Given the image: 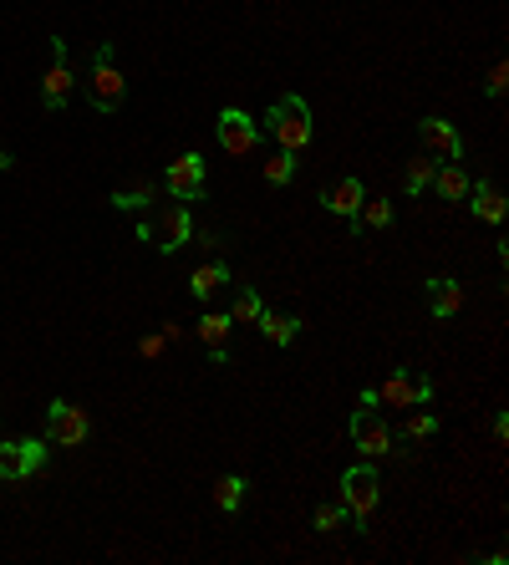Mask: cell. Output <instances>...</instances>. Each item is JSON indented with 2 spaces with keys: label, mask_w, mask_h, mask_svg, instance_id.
<instances>
[{
  "label": "cell",
  "mask_w": 509,
  "mask_h": 565,
  "mask_svg": "<svg viewBox=\"0 0 509 565\" xmlns=\"http://www.w3.org/2000/svg\"><path fill=\"white\" fill-rule=\"evenodd\" d=\"M0 479H21V448H16V438H0Z\"/></svg>",
  "instance_id": "4316f807"
},
{
  "label": "cell",
  "mask_w": 509,
  "mask_h": 565,
  "mask_svg": "<svg viewBox=\"0 0 509 565\" xmlns=\"http://www.w3.org/2000/svg\"><path fill=\"white\" fill-rule=\"evenodd\" d=\"M296 179V153H286V148H275L270 158H265V184H275V189H286Z\"/></svg>",
  "instance_id": "7402d4cb"
},
{
  "label": "cell",
  "mask_w": 509,
  "mask_h": 565,
  "mask_svg": "<svg viewBox=\"0 0 509 565\" xmlns=\"http://www.w3.org/2000/svg\"><path fill=\"white\" fill-rule=\"evenodd\" d=\"M87 433H92L87 408H77V403H67V398H51V403H46V443H51V448H77Z\"/></svg>",
  "instance_id": "8992f818"
},
{
  "label": "cell",
  "mask_w": 509,
  "mask_h": 565,
  "mask_svg": "<svg viewBox=\"0 0 509 565\" xmlns=\"http://www.w3.org/2000/svg\"><path fill=\"white\" fill-rule=\"evenodd\" d=\"M494 438H499V443L509 438V418H504V413H494Z\"/></svg>",
  "instance_id": "4dcf8cb0"
},
{
  "label": "cell",
  "mask_w": 509,
  "mask_h": 565,
  "mask_svg": "<svg viewBox=\"0 0 509 565\" xmlns=\"http://www.w3.org/2000/svg\"><path fill=\"white\" fill-rule=\"evenodd\" d=\"M357 219L367 224V230H387V224H392V199H362Z\"/></svg>",
  "instance_id": "d4e9b609"
},
{
  "label": "cell",
  "mask_w": 509,
  "mask_h": 565,
  "mask_svg": "<svg viewBox=\"0 0 509 565\" xmlns=\"http://www.w3.org/2000/svg\"><path fill=\"white\" fill-rule=\"evenodd\" d=\"M260 336L265 342H275V347H291L296 336H301V316H291V311H260Z\"/></svg>",
  "instance_id": "2e32d148"
},
{
  "label": "cell",
  "mask_w": 509,
  "mask_h": 565,
  "mask_svg": "<svg viewBox=\"0 0 509 565\" xmlns=\"http://www.w3.org/2000/svg\"><path fill=\"white\" fill-rule=\"evenodd\" d=\"M219 286H230V265H224V260H209V265H199V270L189 275V296H194V301H209Z\"/></svg>",
  "instance_id": "e0dca14e"
},
{
  "label": "cell",
  "mask_w": 509,
  "mask_h": 565,
  "mask_svg": "<svg viewBox=\"0 0 509 565\" xmlns=\"http://www.w3.org/2000/svg\"><path fill=\"white\" fill-rule=\"evenodd\" d=\"M16 448H21V479H31V474H41L51 464V443L46 438H16Z\"/></svg>",
  "instance_id": "ffe728a7"
},
{
  "label": "cell",
  "mask_w": 509,
  "mask_h": 565,
  "mask_svg": "<svg viewBox=\"0 0 509 565\" xmlns=\"http://www.w3.org/2000/svg\"><path fill=\"white\" fill-rule=\"evenodd\" d=\"M433 184H438L443 199H454V204H459V199L469 194L474 179H469V168H464V163H443V168H433Z\"/></svg>",
  "instance_id": "d6986e66"
},
{
  "label": "cell",
  "mask_w": 509,
  "mask_h": 565,
  "mask_svg": "<svg viewBox=\"0 0 509 565\" xmlns=\"http://www.w3.org/2000/svg\"><path fill=\"white\" fill-rule=\"evenodd\" d=\"M469 209H474V219L479 224H504V194L489 184V179H479V184H469Z\"/></svg>",
  "instance_id": "9a60e30c"
},
{
  "label": "cell",
  "mask_w": 509,
  "mask_h": 565,
  "mask_svg": "<svg viewBox=\"0 0 509 565\" xmlns=\"http://www.w3.org/2000/svg\"><path fill=\"white\" fill-rule=\"evenodd\" d=\"M72 62H67V41L62 36H51V67H46V77H41V107L46 112H62L67 102H72Z\"/></svg>",
  "instance_id": "9c48e42d"
},
{
  "label": "cell",
  "mask_w": 509,
  "mask_h": 565,
  "mask_svg": "<svg viewBox=\"0 0 509 565\" xmlns=\"http://www.w3.org/2000/svg\"><path fill=\"white\" fill-rule=\"evenodd\" d=\"M311 525H316V530H342V525H347V504H316Z\"/></svg>",
  "instance_id": "484cf974"
},
{
  "label": "cell",
  "mask_w": 509,
  "mask_h": 565,
  "mask_svg": "<svg viewBox=\"0 0 509 565\" xmlns=\"http://www.w3.org/2000/svg\"><path fill=\"white\" fill-rule=\"evenodd\" d=\"M265 133L275 138V148H286V153H301V148H311V138H316V123H311V107H306V97H296V92L275 97V102H270V112H265Z\"/></svg>",
  "instance_id": "6da1fadb"
},
{
  "label": "cell",
  "mask_w": 509,
  "mask_h": 565,
  "mask_svg": "<svg viewBox=\"0 0 509 565\" xmlns=\"http://www.w3.org/2000/svg\"><path fill=\"white\" fill-rule=\"evenodd\" d=\"M377 499H382V479L372 464H352L342 474V504H347V525L367 530V515L377 510Z\"/></svg>",
  "instance_id": "277c9868"
},
{
  "label": "cell",
  "mask_w": 509,
  "mask_h": 565,
  "mask_svg": "<svg viewBox=\"0 0 509 565\" xmlns=\"http://www.w3.org/2000/svg\"><path fill=\"white\" fill-rule=\"evenodd\" d=\"M347 433H352V443L362 448L367 459H387V454H398V433L387 428V418H382L377 403H362V408L352 413Z\"/></svg>",
  "instance_id": "5b68a950"
},
{
  "label": "cell",
  "mask_w": 509,
  "mask_h": 565,
  "mask_svg": "<svg viewBox=\"0 0 509 565\" xmlns=\"http://www.w3.org/2000/svg\"><path fill=\"white\" fill-rule=\"evenodd\" d=\"M459 306H464V286L454 275H433L428 280V311L443 321V316H459Z\"/></svg>",
  "instance_id": "5bb4252c"
},
{
  "label": "cell",
  "mask_w": 509,
  "mask_h": 565,
  "mask_svg": "<svg viewBox=\"0 0 509 565\" xmlns=\"http://www.w3.org/2000/svg\"><path fill=\"white\" fill-rule=\"evenodd\" d=\"M398 433H403V438H413V443H418V438H433V433H438V418H433V413H413Z\"/></svg>",
  "instance_id": "83f0119b"
},
{
  "label": "cell",
  "mask_w": 509,
  "mask_h": 565,
  "mask_svg": "<svg viewBox=\"0 0 509 565\" xmlns=\"http://www.w3.org/2000/svg\"><path fill=\"white\" fill-rule=\"evenodd\" d=\"M230 331H235L230 311H209V316H199V321H194V336L209 347L214 367H230Z\"/></svg>",
  "instance_id": "7c38bea8"
},
{
  "label": "cell",
  "mask_w": 509,
  "mask_h": 565,
  "mask_svg": "<svg viewBox=\"0 0 509 565\" xmlns=\"http://www.w3.org/2000/svg\"><path fill=\"white\" fill-rule=\"evenodd\" d=\"M260 311H265L260 291H255V286H240V291H235V306H230V321H235V326H255Z\"/></svg>",
  "instance_id": "44dd1931"
},
{
  "label": "cell",
  "mask_w": 509,
  "mask_h": 565,
  "mask_svg": "<svg viewBox=\"0 0 509 565\" xmlns=\"http://www.w3.org/2000/svg\"><path fill=\"white\" fill-rule=\"evenodd\" d=\"M138 235L153 240L158 255H179V250L194 240V214H189V204H163L153 219L138 224Z\"/></svg>",
  "instance_id": "7a4b0ae2"
},
{
  "label": "cell",
  "mask_w": 509,
  "mask_h": 565,
  "mask_svg": "<svg viewBox=\"0 0 509 565\" xmlns=\"http://www.w3.org/2000/svg\"><path fill=\"white\" fill-rule=\"evenodd\" d=\"M148 204H153V184H148V179H138L133 189H118V194H112V209H123V214L148 209Z\"/></svg>",
  "instance_id": "603a6c76"
},
{
  "label": "cell",
  "mask_w": 509,
  "mask_h": 565,
  "mask_svg": "<svg viewBox=\"0 0 509 565\" xmlns=\"http://www.w3.org/2000/svg\"><path fill=\"white\" fill-rule=\"evenodd\" d=\"M6 168H11V153H6V148H0V174H6Z\"/></svg>",
  "instance_id": "1f68e13d"
},
{
  "label": "cell",
  "mask_w": 509,
  "mask_h": 565,
  "mask_svg": "<svg viewBox=\"0 0 509 565\" xmlns=\"http://www.w3.org/2000/svg\"><path fill=\"white\" fill-rule=\"evenodd\" d=\"M163 189L174 194L179 204H199L204 199V158L199 153H179L163 174Z\"/></svg>",
  "instance_id": "30bf717a"
},
{
  "label": "cell",
  "mask_w": 509,
  "mask_h": 565,
  "mask_svg": "<svg viewBox=\"0 0 509 565\" xmlns=\"http://www.w3.org/2000/svg\"><path fill=\"white\" fill-rule=\"evenodd\" d=\"M362 199H367L362 179H336V184L321 194V204H326L331 214H342V219H352V224H357V209H362Z\"/></svg>",
  "instance_id": "4fadbf2b"
},
{
  "label": "cell",
  "mask_w": 509,
  "mask_h": 565,
  "mask_svg": "<svg viewBox=\"0 0 509 565\" xmlns=\"http://www.w3.org/2000/svg\"><path fill=\"white\" fill-rule=\"evenodd\" d=\"M112 41H102L97 46V56H92V72H87V102H92V112H118L123 107V97H128V82H123V72L112 67Z\"/></svg>",
  "instance_id": "3957f363"
},
{
  "label": "cell",
  "mask_w": 509,
  "mask_h": 565,
  "mask_svg": "<svg viewBox=\"0 0 509 565\" xmlns=\"http://www.w3.org/2000/svg\"><path fill=\"white\" fill-rule=\"evenodd\" d=\"M163 347H168V336H163V331H158V336H143V342H138L143 357H163Z\"/></svg>",
  "instance_id": "f546056e"
},
{
  "label": "cell",
  "mask_w": 509,
  "mask_h": 565,
  "mask_svg": "<svg viewBox=\"0 0 509 565\" xmlns=\"http://www.w3.org/2000/svg\"><path fill=\"white\" fill-rule=\"evenodd\" d=\"M245 489H250L245 474H219L214 479V504H219L224 515H240L245 510Z\"/></svg>",
  "instance_id": "ac0fdd59"
},
{
  "label": "cell",
  "mask_w": 509,
  "mask_h": 565,
  "mask_svg": "<svg viewBox=\"0 0 509 565\" xmlns=\"http://www.w3.org/2000/svg\"><path fill=\"white\" fill-rule=\"evenodd\" d=\"M214 133H219V148H224V153H235V158H245V153L260 148V123L250 118L245 107H219Z\"/></svg>",
  "instance_id": "ba28073f"
},
{
  "label": "cell",
  "mask_w": 509,
  "mask_h": 565,
  "mask_svg": "<svg viewBox=\"0 0 509 565\" xmlns=\"http://www.w3.org/2000/svg\"><path fill=\"white\" fill-rule=\"evenodd\" d=\"M433 153H418V158H408V194H423L428 184H433Z\"/></svg>",
  "instance_id": "cb8c5ba5"
},
{
  "label": "cell",
  "mask_w": 509,
  "mask_h": 565,
  "mask_svg": "<svg viewBox=\"0 0 509 565\" xmlns=\"http://www.w3.org/2000/svg\"><path fill=\"white\" fill-rule=\"evenodd\" d=\"M504 87H509V67H504V62H494V67H489L484 92H489V97H504Z\"/></svg>",
  "instance_id": "f1b7e54d"
},
{
  "label": "cell",
  "mask_w": 509,
  "mask_h": 565,
  "mask_svg": "<svg viewBox=\"0 0 509 565\" xmlns=\"http://www.w3.org/2000/svg\"><path fill=\"white\" fill-rule=\"evenodd\" d=\"M377 403H387V408H428L433 403V382L423 372H413V367H398L377 387Z\"/></svg>",
  "instance_id": "52a82bcc"
},
{
  "label": "cell",
  "mask_w": 509,
  "mask_h": 565,
  "mask_svg": "<svg viewBox=\"0 0 509 565\" xmlns=\"http://www.w3.org/2000/svg\"><path fill=\"white\" fill-rule=\"evenodd\" d=\"M418 138H423V148H428L433 158H443V163H459V158H464V133L448 123V118H423V123H418Z\"/></svg>",
  "instance_id": "8fae6325"
}]
</instances>
